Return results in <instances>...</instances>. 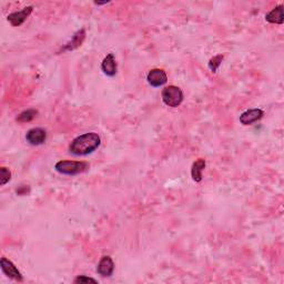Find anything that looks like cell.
<instances>
[{
  "label": "cell",
  "mask_w": 284,
  "mask_h": 284,
  "mask_svg": "<svg viewBox=\"0 0 284 284\" xmlns=\"http://www.w3.org/2000/svg\"><path fill=\"white\" fill-rule=\"evenodd\" d=\"M101 139L98 133L88 132L75 138L69 145V151L75 156H88L100 147Z\"/></svg>",
  "instance_id": "obj_1"
},
{
  "label": "cell",
  "mask_w": 284,
  "mask_h": 284,
  "mask_svg": "<svg viewBox=\"0 0 284 284\" xmlns=\"http://www.w3.org/2000/svg\"><path fill=\"white\" fill-rule=\"evenodd\" d=\"M89 167L90 165H89L88 162L61 160L57 162L55 169L57 172L64 174V176H76V174L86 172Z\"/></svg>",
  "instance_id": "obj_2"
},
{
  "label": "cell",
  "mask_w": 284,
  "mask_h": 284,
  "mask_svg": "<svg viewBox=\"0 0 284 284\" xmlns=\"http://www.w3.org/2000/svg\"><path fill=\"white\" fill-rule=\"evenodd\" d=\"M162 101L164 104H167L168 107L177 108L182 103L183 101V92L181 89L177 86H168L165 87L161 93Z\"/></svg>",
  "instance_id": "obj_3"
},
{
  "label": "cell",
  "mask_w": 284,
  "mask_h": 284,
  "mask_svg": "<svg viewBox=\"0 0 284 284\" xmlns=\"http://www.w3.org/2000/svg\"><path fill=\"white\" fill-rule=\"evenodd\" d=\"M0 267H1V270L3 273H5L8 278L15 280V281H18V282H22L23 281V277L21 274V272H20L17 266H16L13 262L10 261V260H8L7 258H1L0 260Z\"/></svg>",
  "instance_id": "obj_4"
},
{
  "label": "cell",
  "mask_w": 284,
  "mask_h": 284,
  "mask_svg": "<svg viewBox=\"0 0 284 284\" xmlns=\"http://www.w3.org/2000/svg\"><path fill=\"white\" fill-rule=\"evenodd\" d=\"M147 80L150 86H152L155 88H159L167 83L168 76L167 74H165V71L163 70V69L155 68V69H151V70L148 72Z\"/></svg>",
  "instance_id": "obj_5"
},
{
  "label": "cell",
  "mask_w": 284,
  "mask_h": 284,
  "mask_svg": "<svg viewBox=\"0 0 284 284\" xmlns=\"http://www.w3.org/2000/svg\"><path fill=\"white\" fill-rule=\"evenodd\" d=\"M32 10H34V7L28 6L26 8H23L22 10L16 11V13L10 14L9 16H8V21H9L10 25L14 27L21 26L22 23L25 22L28 18H29Z\"/></svg>",
  "instance_id": "obj_6"
},
{
  "label": "cell",
  "mask_w": 284,
  "mask_h": 284,
  "mask_svg": "<svg viewBox=\"0 0 284 284\" xmlns=\"http://www.w3.org/2000/svg\"><path fill=\"white\" fill-rule=\"evenodd\" d=\"M26 140L31 145H40L47 140V131L42 128H32L26 135Z\"/></svg>",
  "instance_id": "obj_7"
},
{
  "label": "cell",
  "mask_w": 284,
  "mask_h": 284,
  "mask_svg": "<svg viewBox=\"0 0 284 284\" xmlns=\"http://www.w3.org/2000/svg\"><path fill=\"white\" fill-rule=\"evenodd\" d=\"M97 272H98L99 275L103 278L111 277L113 272H115V263H113V260L111 259V257L104 255V257L101 258L98 263V266H97Z\"/></svg>",
  "instance_id": "obj_8"
},
{
  "label": "cell",
  "mask_w": 284,
  "mask_h": 284,
  "mask_svg": "<svg viewBox=\"0 0 284 284\" xmlns=\"http://www.w3.org/2000/svg\"><path fill=\"white\" fill-rule=\"evenodd\" d=\"M263 116H264V111H263L262 109H259V108L250 109V110H246L240 116V122L243 125L253 124L260 119H262Z\"/></svg>",
  "instance_id": "obj_9"
},
{
  "label": "cell",
  "mask_w": 284,
  "mask_h": 284,
  "mask_svg": "<svg viewBox=\"0 0 284 284\" xmlns=\"http://www.w3.org/2000/svg\"><path fill=\"white\" fill-rule=\"evenodd\" d=\"M84 39H86V30L82 28V29L78 30L74 36H72L70 41H68L63 47H61V51L64 52L78 49L79 47H81V44L83 43Z\"/></svg>",
  "instance_id": "obj_10"
},
{
  "label": "cell",
  "mask_w": 284,
  "mask_h": 284,
  "mask_svg": "<svg viewBox=\"0 0 284 284\" xmlns=\"http://www.w3.org/2000/svg\"><path fill=\"white\" fill-rule=\"evenodd\" d=\"M101 70L108 77H115L117 75L118 64L113 54H108L101 62Z\"/></svg>",
  "instance_id": "obj_11"
},
{
  "label": "cell",
  "mask_w": 284,
  "mask_h": 284,
  "mask_svg": "<svg viewBox=\"0 0 284 284\" xmlns=\"http://www.w3.org/2000/svg\"><path fill=\"white\" fill-rule=\"evenodd\" d=\"M265 20L270 23L275 25H282L284 22V14H283V5H279L272 9L269 14L265 15Z\"/></svg>",
  "instance_id": "obj_12"
},
{
  "label": "cell",
  "mask_w": 284,
  "mask_h": 284,
  "mask_svg": "<svg viewBox=\"0 0 284 284\" xmlns=\"http://www.w3.org/2000/svg\"><path fill=\"white\" fill-rule=\"evenodd\" d=\"M205 168V160L198 159L193 162L192 167H191V177L194 182H201L202 181V172Z\"/></svg>",
  "instance_id": "obj_13"
},
{
  "label": "cell",
  "mask_w": 284,
  "mask_h": 284,
  "mask_svg": "<svg viewBox=\"0 0 284 284\" xmlns=\"http://www.w3.org/2000/svg\"><path fill=\"white\" fill-rule=\"evenodd\" d=\"M38 110L36 109H28V110L22 111L20 115L16 118V120L18 121L20 123H26V122H30L35 119L36 117L38 116Z\"/></svg>",
  "instance_id": "obj_14"
},
{
  "label": "cell",
  "mask_w": 284,
  "mask_h": 284,
  "mask_svg": "<svg viewBox=\"0 0 284 284\" xmlns=\"http://www.w3.org/2000/svg\"><path fill=\"white\" fill-rule=\"evenodd\" d=\"M223 59H224V56L223 55H218V56H214L213 58L210 59L209 61V69L211 71L213 72V74H216L218 71L219 67L221 66V63L223 61Z\"/></svg>",
  "instance_id": "obj_15"
},
{
  "label": "cell",
  "mask_w": 284,
  "mask_h": 284,
  "mask_svg": "<svg viewBox=\"0 0 284 284\" xmlns=\"http://www.w3.org/2000/svg\"><path fill=\"white\" fill-rule=\"evenodd\" d=\"M11 179V172L10 170L6 167L0 168V184L5 185Z\"/></svg>",
  "instance_id": "obj_16"
},
{
  "label": "cell",
  "mask_w": 284,
  "mask_h": 284,
  "mask_svg": "<svg viewBox=\"0 0 284 284\" xmlns=\"http://www.w3.org/2000/svg\"><path fill=\"white\" fill-rule=\"evenodd\" d=\"M98 283L96 279H92V278H89L86 277V275H78L75 280H74V283L77 284H83V283Z\"/></svg>",
  "instance_id": "obj_17"
},
{
  "label": "cell",
  "mask_w": 284,
  "mask_h": 284,
  "mask_svg": "<svg viewBox=\"0 0 284 284\" xmlns=\"http://www.w3.org/2000/svg\"><path fill=\"white\" fill-rule=\"evenodd\" d=\"M95 3H96V5L100 6V5H105V3H109V1H104V2H98V1H96Z\"/></svg>",
  "instance_id": "obj_18"
}]
</instances>
